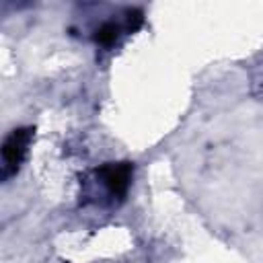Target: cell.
I'll return each mask as SVG.
<instances>
[{"instance_id":"obj_1","label":"cell","mask_w":263,"mask_h":263,"mask_svg":"<svg viewBox=\"0 0 263 263\" xmlns=\"http://www.w3.org/2000/svg\"><path fill=\"white\" fill-rule=\"evenodd\" d=\"M95 185L103 191L109 201H121L132 185L134 164L132 162H105L92 171Z\"/></svg>"},{"instance_id":"obj_2","label":"cell","mask_w":263,"mask_h":263,"mask_svg":"<svg viewBox=\"0 0 263 263\" xmlns=\"http://www.w3.org/2000/svg\"><path fill=\"white\" fill-rule=\"evenodd\" d=\"M33 136H35L33 127H16L4 138L2 142V168H4L2 175L4 177L14 175L21 168L23 160L27 158Z\"/></svg>"}]
</instances>
